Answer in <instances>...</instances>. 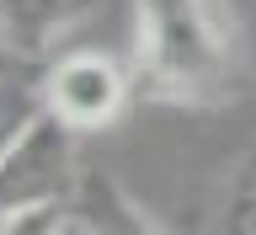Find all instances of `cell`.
I'll return each instance as SVG.
<instances>
[{
  "mask_svg": "<svg viewBox=\"0 0 256 235\" xmlns=\"http://www.w3.org/2000/svg\"><path fill=\"white\" fill-rule=\"evenodd\" d=\"M102 0H0V48L16 64L43 70L96 16Z\"/></svg>",
  "mask_w": 256,
  "mask_h": 235,
  "instance_id": "4",
  "label": "cell"
},
{
  "mask_svg": "<svg viewBox=\"0 0 256 235\" xmlns=\"http://www.w3.org/2000/svg\"><path fill=\"white\" fill-rule=\"evenodd\" d=\"M214 235H256V144L230 166L214 208Z\"/></svg>",
  "mask_w": 256,
  "mask_h": 235,
  "instance_id": "6",
  "label": "cell"
},
{
  "mask_svg": "<svg viewBox=\"0 0 256 235\" xmlns=\"http://www.w3.org/2000/svg\"><path fill=\"white\" fill-rule=\"evenodd\" d=\"M43 80V107L70 123L75 134H96V128H112L128 112L134 96V70L118 64L102 48H64L59 59H48L38 70Z\"/></svg>",
  "mask_w": 256,
  "mask_h": 235,
  "instance_id": "2",
  "label": "cell"
},
{
  "mask_svg": "<svg viewBox=\"0 0 256 235\" xmlns=\"http://www.w3.org/2000/svg\"><path fill=\"white\" fill-rule=\"evenodd\" d=\"M80 160H75V128L59 123L43 107V118L0 155V214L43 203H75Z\"/></svg>",
  "mask_w": 256,
  "mask_h": 235,
  "instance_id": "3",
  "label": "cell"
},
{
  "mask_svg": "<svg viewBox=\"0 0 256 235\" xmlns=\"http://www.w3.org/2000/svg\"><path fill=\"white\" fill-rule=\"evenodd\" d=\"M64 219H70V203L16 208V214H0V235H59Z\"/></svg>",
  "mask_w": 256,
  "mask_h": 235,
  "instance_id": "7",
  "label": "cell"
},
{
  "mask_svg": "<svg viewBox=\"0 0 256 235\" xmlns=\"http://www.w3.org/2000/svg\"><path fill=\"white\" fill-rule=\"evenodd\" d=\"M59 235H96V230H91V224H86V219H80L75 208H70V219H64V230H59Z\"/></svg>",
  "mask_w": 256,
  "mask_h": 235,
  "instance_id": "8",
  "label": "cell"
},
{
  "mask_svg": "<svg viewBox=\"0 0 256 235\" xmlns=\"http://www.w3.org/2000/svg\"><path fill=\"white\" fill-rule=\"evenodd\" d=\"M70 208H75L96 235H166L155 214L112 171H102V166H86V171H80V187H75V203Z\"/></svg>",
  "mask_w": 256,
  "mask_h": 235,
  "instance_id": "5",
  "label": "cell"
},
{
  "mask_svg": "<svg viewBox=\"0 0 256 235\" xmlns=\"http://www.w3.org/2000/svg\"><path fill=\"white\" fill-rule=\"evenodd\" d=\"M134 96L224 107L240 91V22L230 0H134Z\"/></svg>",
  "mask_w": 256,
  "mask_h": 235,
  "instance_id": "1",
  "label": "cell"
}]
</instances>
